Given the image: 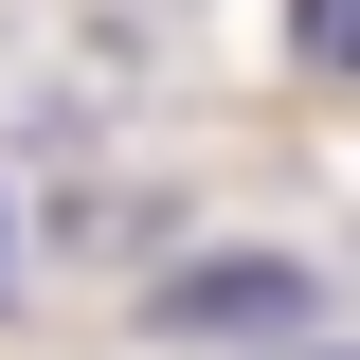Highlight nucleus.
I'll use <instances>...</instances> for the list:
<instances>
[{"label":"nucleus","instance_id":"obj_2","mask_svg":"<svg viewBox=\"0 0 360 360\" xmlns=\"http://www.w3.org/2000/svg\"><path fill=\"white\" fill-rule=\"evenodd\" d=\"M307 72H360V0H307Z\"/></svg>","mask_w":360,"mask_h":360},{"label":"nucleus","instance_id":"obj_1","mask_svg":"<svg viewBox=\"0 0 360 360\" xmlns=\"http://www.w3.org/2000/svg\"><path fill=\"white\" fill-rule=\"evenodd\" d=\"M307 288L288 270H198V288H162V324H288Z\"/></svg>","mask_w":360,"mask_h":360}]
</instances>
